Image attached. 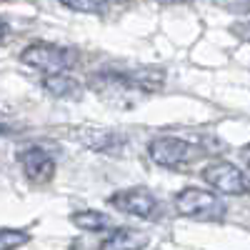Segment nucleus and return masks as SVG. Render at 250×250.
I'll list each match as a JSON object with an SVG mask.
<instances>
[{"instance_id": "16", "label": "nucleus", "mask_w": 250, "mask_h": 250, "mask_svg": "<svg viewBox=\"0 0 250 250\" xmlns=\"http://www.w3.org/2000/svg\"><path fill=\"white\" fill-rule=\"evenodd\" d=\"M235 33H238V35H243V38H248V40H250V23H248V25H238V28H235Z\"/></svg>"}, {"instance_id": "15", "label": "nucleus", "mask_w": 250, "mask_h": 250, "mask_svg": "<svg viewBox=\"0 0 250 250\" xmlns=\"http://www.w3.org/2000/svg\"><path fill=\"white\" fill-rule=\"evenodd\" d=\"M10 128H13V125H10V120L3 115V113H0V135H5V133H10Z\"/></svg>"}, {"instance_id": "4", "label": "nucleus", "mask_w": 250, "mask_h": 250, "mask_svg": "<svg viewBox=\"0 0 250 250\" xmlns=\"http://www.w3.org/2000/svg\"><path fill=\"white\" fill-rule=\"evenodd\" d=\"M200 150L193 143H188L183 138H173V135H160L153 138L148 145V155L153 163L163 165V168H180V165L195 160Z\"/></svg>"}, {"instance_id": "10", "label": "nucleus", "mask_w": 250, "mask_h": 250, "mask_svg": "<svg viewBox=\"0 0 250 250\" xmlns=\"http://www.w3.org/2000/svg\"><path fill=\"white\" fill-rule=\"evenodd\" d=\"M43 88L55 98H75L80 93V83L75 78L65 75V73H60V75H45Z\"/></svg>"}, {"instance_id": "9", "label": "nucleus", "mask_w": 250, "mask_h": 250, "mask_svg": "<svg viewBox=\"0 0 250 250\" xmlns=\"http://www.w3.org/2000/svg\"><path fill=\"white\" fill-rule=\"evenodd\" d=\"M148 243L150 238L135 230V228H118L110 238H105L100 250H143V248H148Z\"/></svg>"}, {"instance_id": "11", "label": "nucleus", "mask_w": 250, "mask_h": 250, "mask_svg": "<svg viewBox=\"0 0 250 250\" xmlns=\"http://www.w3.org/2000/svg\"><path fill=\"white\" fill-rule=\"evenodd\" d=\"M70 223L75 228H80V230H88V233H98V230L110 228V218L98 213V210H78L70 215Z\"/></svg>"}, {"instance_id": "7", "label": "nucleus", "mask_w": 250, "mask_h": 250, "mask_svg": "<svg viewBox=\"0 0 250 250\" xmlns=\"http://www.w3.org/2000/svg\"><path fill=\"white\" fill-rule=\"evenodd\" d=\"M18 160L23 165V173L33 183H48L55 175V163L48 150H43L40 145H30L18 153Z\"/></svg>"}, {"instance_id": "1", "label": "nucleus", "mask_w": 250, "mask_h": 250, "mask_svg": "<svg viewBox=\"0 0 250 250\" xmlns=\"http://www.w3.org/2000/svg\"><path fill=\"white\" fill-rule=\"evenodd\" d=\"M165 73L155 68H125V65H110L93 75V88L113 103L128 105L133 100L148 98L158 90H163Z\"/></svg>"}, {"instance_id": "8", "label": "nucleus", "mask_w": 250, "mask_h": 250, "mask_svg": "<svg viewBox=\"0 0 250 250\" xmlns=\"http://www.w3.org/2000/svg\"><path fill=\"white\" fill-rule=\"evenodd\" d=\"M75 138L83 145H88V148H93V150H100V153H118L120 145L125 143L123 135H118L113 130H105V128H78Z\"/></svg>"}, {"instance_id": "17", "label": "nucleus", "mask_w": 250, "mask_h": 250, "mask_svg": "<svg viewBox=\"0 0 250 250\" xmlns=\"http://www.w3.org/2000/svg\"><path fill=\"white\" fill-rule=\"evenodd\" d=\"M243 155H245V160H248V165H250V145H245V148H243Z\"/></svg>"}, {"instance_id": "13", "label": "nucleus", "mask_w": 250, "mask_h": 250, "mask_svg": "<svg viewBox=\"0 0 250 250\" xmlns=\"http://www.w3.org/2000/svg\"><path fill=\"white\" fill-rule=\"evenodd\" d=\"M65 8L70 10H80V13H108V3H93V0H88V3H80V0H70V3H62Z\"/></svg>"}, {"instance_id": "2", "label": "nucleus", "mask_w": 250, "mask_h": 250, "mask_svg": "<svg viewBox=\"0 0 250 250\" xmlns=\"http://www.w3.org/2000/svg\"><path fill=\"white\" fill-rule=\"evenodd\" d=\"M20 60L30 68L45 70L48 75H60L78 62V53L73 48L55 45V43H33L20 53Z\"/></svg>"}, {"instance_id": "6", "label": "nucleus", "mask_w": 250, "mask_h": 250, "mask_svg": "<svg viewBox=\"0 0 250 250\" xmlns=\"http://www.w3.org/2000/svg\"><path fill=\"white\" fill-rule=\"evenodd\" d=\"M108 203L113 208L123 213H130V215H138V218H150L158 208V200L155 195L148 190V188H128V190H118L108 198Z\"/></svg>"}, {"instance_id": "3", "label": "nucleus", "mask_w": 250, "mask_h": 250, "mask_svg": "<svg viewBox=\"0 0 250 250\" xmlns=\"http://www.w3.org/2000/svg\"><path fill=\"white\" fill-rule=\"evenodd\" d=\"M175 210L195 220H223L225 203L203 188H185L175 195Z\"/></svg>"}, {"instance_id": "14", "label": "nucleus", "mask_w": 250, "mask_h": 250, "mask_svg": "<svg viewBox=\"0 0 250 250\" xmlns=\"http://www.w3.org/2000/svg\"><path fill=\"white\" fill-rule=\"evenodd\" d=\"M8 33H10V25H8V20L5 18H0V43L8 38Z\"/></svg>"}, {"instance_id": "12", "label": "nucleus", "mask_w": 250, "mask_h": 250, "mask_svg": "<svg viewBox=\"0 0 250 250\" xmlns=\"http://www.w3.org/2000/svg\"><path fill=\"white\" fill-rule=\"evenodd\" d=\"M28 240L30 235L25 230H8V228L0 230V250H15L20 245H25Z\"/></svg>"}, {"instance_id": "5", "label": "nucleus", "mask_w": 250, "mask_h": 250, "mask_svg": "<svg viewBox=\"0 0 250 250\" xmlns=\"http://www.w3.org/2000/svg\"><path fill=\"white\" fill-rule=\"evenodd\" d=\"M203 180L210 188H215V190L225 193V195H245V193H250V178L238 168V165L225 163V160L205 165Z\"/></svg>"}]
</instances>
